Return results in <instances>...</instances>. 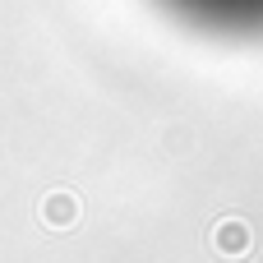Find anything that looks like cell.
<instances>
[{
	"label": "cell",
	"mask_w": 263,
	"mask_h": 263,
	"mask_svg": "<svg viewBox=\"0 0 263 263\" xmlns=\"http://www.w3.org/2000/svg\"><path fill=\"white\" fill-rule=\"evenodd\" d=\"M162 5L208 32H231V37L263 32V0H162Z\"/></svg>",
	"instance_id": "1"
}]
</instances>
